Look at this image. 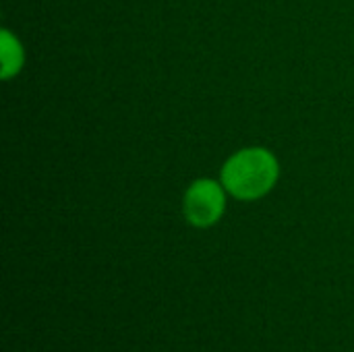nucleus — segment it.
I'll use <instances>...</instances> for the list:
<instances>
[{
	"mask_svg": "<svg viewBox=\"0 0 354 352\" xmlns=\"http://www.w3.org/2000/svg\"><path fill=\"white\" fill-rule=\"evenodd\" d=\"M224 185L212 178L195 180L183 199V212L191 226L195 228H209L220 222L226 210V195Z\"/></svg>",
	"mask_w": 354,
	"mask_h": 352,
	"instance_id": "f03ea898",
	"label": "nucleus"
},
{
	"mask_svg": "<svg viewBox=\"0 0 354 352\" xmlns=\"http://www.w3.org/2000/svg\"><path fill=\"white\" fill-rule=\"evenodd\" d=\"M278 174V160L272 151L263 147H249L226 160L222 168V185L232 197L241 201H255L274 189Z\"/></svg>",
	"mask_w": 354,
	"mask_h": 352,
	"instance_id": "f257e3e1",
	"label": "nucleus"
},
{
	"mask_svg": "<svg viewBox=\"0 0 354 352\" xmlns=\"http://www.w3.org/2000/svg\"><path fill=\"white\" fill-rule=\"evenodd\" d=\"M2 79H10L12 75H17L23 66V48L19 44L17 37H12L10 31H2Z\"/></svg>",
	"mask_w": 354,
	"mask_h": 352,
	"instance_id": "7ed1b4c3",
	"label": "nucleus"
}]
</instances>
